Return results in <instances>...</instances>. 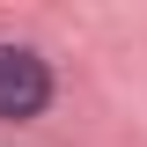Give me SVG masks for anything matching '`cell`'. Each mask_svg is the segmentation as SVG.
I'll list each match as a JSON object with an SVG mask.
<instances>
[{
	"instance_id": "obj_1",
	"label": "cell",
	"mask_w": 147,
	"mask_h": 147,
	"mask_svg": "<svg viewBox=\"0 0 147 147\" xmlns=\"http://www.w3.org/2000/svg\"><path fill=\"white\" fill-rule=\"evenodd\" d=\"M52 103V74L30 44H0V118H37Z\"/></svg>"
}]
</instances>
